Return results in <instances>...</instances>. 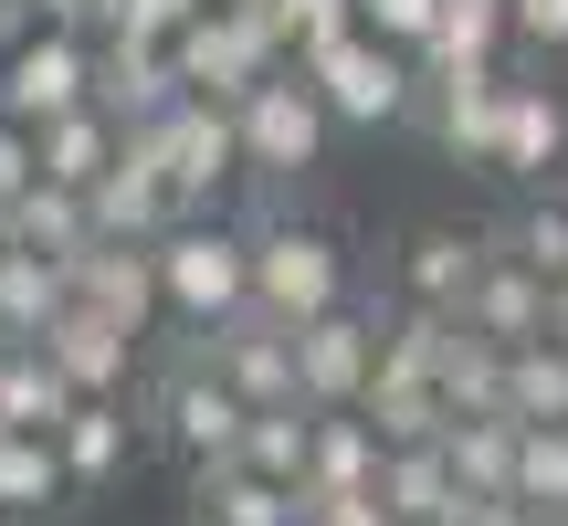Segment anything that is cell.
Wrapping results in <instances>:
<instances>
[{
	"label": "cell",
	"instance_id": "cell-1",
	"mask_svg": "<svg viewBox=\"0 0 568 526\" xmlns=\"http://www.w3.org/2000/svg\"><path fill=\"white\" fill-rule=\"evenodd\" d=\"M253 316L274 326H316L326 305H347V243L326 222H295V211H253Z\"/></svg>",
	"mask_w": 568,
	"mask_h": 526
},
{
	"label": "cell",
	"instance_id": "cell-2",
	"mask_svg": "<svg viewBox=\"0 0 568 526\" xmlns=\"http://www.w3.org/2000/svg\"><path fill=\"white\" fill-rule=\"evenodd\" d=\"M159 284L180 326H232L253 316V232L222 211H190L180 232H159Z\"/></svg>",
	"mask_w": 568,
	"mask_h": 526
},
{
	"label": "cell",
	"instance_id": "cell-3",
	"mask_svg": "<svg viewBox=\"0 0 568 526\" xmlns=\"http://www.w3.org/2000/svg\"><path fill=\"white\" fill-rule=\"evenodd\" d=\"M243 422H253V401L222 380V368L190 347L169 380H148V411H138V432H159L169 453H180L190 474H211V464H232L243 453Z\"/></svg>",
	"mask_w": 568,
	"mask_h": 526
},
{
	"label": "cell",
	"instance_id": "cell-4",
	"mask_svg": "<svg viewBox=\"0 0 568 526\" xmlns=\"http://www.w3.org/2000/svg\"><path fill=\"white\" fill-rule=\"evenodd\" d=\"M232 127H243V180H264V190H284V180H305V169L326 159V138H337V117H326V95L284 63V74H264L243 105H232Z\"/></svg>",
	"mask_w": 568,
	"mask_h": 526
},
{
	"label": "cell",
	"instance_id": "cell-5",
	"mask_svg": "<svg viewBox=\"0 0 568 526\" xmlns=\"http://www.w3.org/2000/svg\"><path fill=\"white\" fill-rule=\"evenodd\" d=\"M138 148L169 169L180 211H222V190L243 180V127H232L222 95H180V105H159V117L138 127Z\"/></svg>",
	"mask_w": 568,
	"mask_h": 526
},
{
	"label": "cell",
	"instance_id": "cell-6",
	"mask_svg": "<svg viewBox=\"0 0 568 526\" xmlns=\"http://www.w3.org/2000/svg\"><path fill=\"white\" fill-rule=\"evenodd\" d=\"M295 74L326 95V117H337V127H400L410 105H422V63H410L400 42H379V32H347L337 53L295 63Z\"/></svg>",
	"mask_w": 568,
	"mask_h": 526
},
{
	"label": "cell",
	"instance_id": "cell-7",
	"mask_svg": "<svg viewBox=\"0 0 568 526\" xmlns=\"http://www.w3.org/2000/svg\"><path fill=\"white\" fill-rule=\"evenodd\" d=\"M169 63H180V95H222V105H243L264 74H284V42H274L264 11H232V0H211V11L190 21L180 42H169Z\"/></svg>",
	"mask_w": 568,
	"mask_h": 526
},
{
	"label": "cell",
	"instance_id": "cell-8",
	"mask_svg": "<svg viewBox=\"0 0 568 526\" xmlns=\"http://www.w3.org/2000/svg\"><path fill=\"white\" fill-rule=\"evenodd\" d=\"M74 105H95V42L32 21V32L0 53V117L11 127H53V117H74Z\"/></svg>",
	"mask_w": 568,
	"mask_h": 526
},
{
	"label": "cell",
	"instance_id": "cell-9",
	"mask_svg": "<svg viewBox=\"0 0 568 526\" xmlns=\"http://www.w3.org/2000/svg\"><path fill=\"white\" fill-rule=\"evenodd\" d=\"M379 380V305H326L316 326H295V401L305 411H358Z\"/></svg>",
	"mask_w": 568,
	"mask_h": 526
},
{
	"label": "cell",
	"instance_id": "cell-10",
	"mask_svg": "<svg viewBox=\"0 0 568 526\" xmlns=\"http://www.w3.org/2000/svg\"><path fill=\"white\" fill-rule=\"evenodd\" d=\"M84 211H95V243H159V232H180V222H190V211H180V190H169V169L138 148V127H126L116 169L84 190Z\"/></svg>",
	"mask_w": 568,
	"mask_h": 526
},
{
	"label": "cell",
	"instance_id": "cell-11",
	"mask_svg": "<svg viewBox=\"0 0 568 526\" xmlns=\"http://www.w3.org/2000/svg\"><path fill=\"white\" fill-rule=\"evenodd\" d=\"M74 305L116 316L126 337H148V326L169 316V284H159V243H84V253H74Z\"/></svg>",
	"mask_w": 568,
	"mask_h": 526
},
{
	"label": "cell",
	"instance_id": "cell-12",
	"mask_svg": "<svg viewBox=\"0 0 568 526\" xmlns=\"http://www.w3.org/2000/svg\"><path fill=\"white\" fill-rule=\"evenodd\" d=\"M190 347H201V358L222 368V380L243 390L253 411L295 401V326H274V316H232V326H190Z\"/></svg>",
	"mask_w": 568,
	"mask_h": 526
},
{
	"label": "cell",
	"instance_id": "cell-13",
	"mask_svg": "<svg viewBox=\"0 0 568 526\" xmlns=\"http://www.w3.org/2000/svg\"><path fill=\"white\" fill-rule=\"evenodd\" d=\"M485 232H464V222H422L400 243V263H389V295L400 305H443V316H464V295H474V274H485Z\"/></svg>",
	"mask_w": 568,
	"mask_h": 526
},
{
	"label": "cell",
	"instance_id": "cell-14",
	"mask_svg": "<svg viewBox=\"0 0 568 526\" xmlns=\"http://www.w3.org/2000/svg\"><path fill=\"white\" fill-rule=\"evenodd\" d=\"M568 169V95L548 74L537 84H506V127H495V180H516V190H548Z\"/></svg>",
	"mask_w": 568,
	"mask_h": 526
},
{
	"label": "cell",
	"instance_id": "cell-15",
	"mask_svg": "<svg viewBox=\"0 0 568 526\" xmlns=\"http://www.w3.org/2000/svg\"><path fill=\"white\" fill-rule=\"evenodd\" d=\"M42 358L74 380V401H126V380H138V337L116 316H95V305H63L42 326Z\"/></svg>",
	"mask_w": 568,
	"mask_h": 526
},
{
	"label": "cell",
	"instance_id": "cell-16",
	"mask_svg": "<svg viewBox=\"0 0 568 526\" xmlns=\"http://www.w3.org/2000/svg\"><path fill=\"white\" fill-rule=\"evenodd\" d=\"M506 63H464V74H422V105H432V138L453 159L495 169V127H506Z\"/></svg>",
	"mask_w": 568,
	"mask_h": 526
},
{
	"label": "cell",
	"instance_id": "cell-17",
	"mask_svg": "<svg viewBox=\"0 0 568 526\" xmlns=\"http://www.w3.org/2000/svg\"><path fill=\"white\" fill-rule=\"evenodd\" d=\"M95 105H105L116 127H148L159 105H180V63H169V42L105 32V42H95Z\"/></svg>",
	"mask_w": 568,
	"mask_h": 526
},
{
	"label": "cell",
	"instance_id": "cell-18",
	"mask_svg": "<svg viewBox=\"0 0 568 526\" xmlns=\"http://www.w3.org/2000/svg\"><path fill=\"white\" fill-rule=\"evenodd\" d=\"M464 326L495 337V347H537V337H548V274H527V263L495 243L485 274H474V295H464Z\"/></svg>",
	"mask_w": 568,
	"mask_h": 526
},
{
	"label": "cell",
	"instance_id": "cell-19",
	"mask_svg": "<svg viewBox=\"0 0 568 526\" xmlns=\"http://www.w3.org/2000/svg\"><path fill=\"white\" fill-rule=\"evenodd\" d=\"M379 464H389V443H379L368 411H316V432H305V485L295 495H368Z\"/></svg>",
	"mask_w": 568,
	"mask_h": 526
},
{
	"label": "cell",
	"instance_id": "cell-20",
	"mask_svg": "<svg viewBox=\"0 0 568 526\" xmlns=\"http://www.w3.org/2000/svg\"><path fill=\"white\" fill-rule=\"evenodd\" d=\"M74 305V263L63 253H0V347H42V326Z\"/></svg>",
	"mask_w": 568,
	"mask_h": 526
},
{
	"label": "cell",
	"instance_id": "cell-21",
	"mask_svg": "<svg viewBox=\"0 0 568 526\" xmlns=\"http://www.w3.org/2000/svg\"><path fill=\"white\" fill-rule=\"evenodd\" d=\"M379 495H389V516H400V526H453V516L474 506L443 443H389V464H379Z\"/></svg>",
	"mask_w": 568,
	"mask_h": 526
},
{
	"label": "cell",
	"instance_id": "cell-22",
	"mask_svg": "<svg viewBox=\"0 0 568 526\" xmlns=\"http://www.w3.org/2000/svg\"><path fill=\"white\" fill-rule=\"evenodd\" d=\"M358 411L379 422V443H443V432H453L443 380H432V368H400V358H379V380H368Z\"/></svg>",
	"mask_w": 568,
	"mask_h": 526
},
{
	"label": "cell",
	"instance_id": "cell-23",
	"mask_svg": "<svg viewBox=\"0 0 568 526\" xmlns=\"http://www.w3.org/2000/svg\"><path fill=\"white\" fill-rule=\"evenodd\" d=\"M506 42H516V11H506V0H443V21H432V42H422V74L506 63Z\"/></svg>",
	"mask_w": 568,
	"mask_h": 526
},
{
	"label": "cell",
	"instance_id": "cell-24",
	"mask_svg": "<svg viewBox=\"0 0 568 526\" xmlns=\"http://www.w3.org/2000/svg\"><path fill=\"white\" fill-rule=\"evenodd\" d=\"M42 138V180H63V190H95L105 169H116V148H126V127L105 117V105H74V117H53V127H32Z\"/></svg>",
	"mask_w": 568,
	"mask_h": 526
},
{
	"label": "cell",
	"instance_id": "cell-25",
	"mask_svg": "<svg viewBox=\"0 0 568 526\" xmlns=\"http://www.w3.org/2000/svg\"><path fill=\"white\" fill-rule=\"evenodd\" d=\"M0 422L11 432H63L74 422V380L42 347H0Z\"/></svg>",
	"mask_w": 568,
	"mask_h": 526
},
{
	"label": "cell",
	"instance_id": "cell-26",
	"mask_svg": "<svg viewBox=\"0 0 568 526\" xmlns=\"http://www.w3.org/2000/svg\"><path fill=\"white\" fill-rule=\"evenodd\" d=\"M190 506L201 526H295V485H264L253 464H211L190 474Z\"/></svg>",
	"mask_w": 568,
	"mask_h": 526
},
{
	"label": "cell",
	"instance_id": "cell-27",
	"mask_svg": "<svg viewBox=\"0 0 568 526\" xmlns=\"http://www.w3.org/2000/svg\"><path fill=\"white\" fill-rule=\"evenodd\" d=\"M11 243H21V253H63V263H74L84 243H95V211H84V190L32 180V190L11 201Z\"/></svg>",
	"mask_w": 568,
	"mask_h": 526
},
{
	"label": "cell",
	"instance_id": "cell-28",
	"mask_svg": "<svg viewBox=\"0 0 568 526\" xmlns=\"http://www.w3.org/2000/svg\"><path fill=\"white\" fill-rule=\"evenodd\" d=\"M126 443H138L126 401H74V422L53 432V453H63V474H74V485H105V474H126Z\"/></svg>",
	"mask_w": 568,
	"mask_h": 526
},
{
	"label": "cell",
	"instance_id": "cell-29",
	"mask_svg": "<svg viewBox=\"0 0 568 526\" xmlns=\"http://www.w3.org/2000/svg\"><path fill=\"white\" fill-rule=\"evenodd\" d=\"M516 443H527V422H516V411H485V422H453V432H443L464 495H516Z\"/></svg>",
	"mask_w": 568,
	"mask_h": 526
},
{
	"label": "cell",
	"instance_id": "cell-30",
	"mask_svg": "<svg viewBox=\"0 0 568 526\" xmlns=\"http://www.w3.org/2000/svg\"><path fill=\"white\" fill-rule=\"evenodd\" d=\"M63 485H74V474H63L53 432H11L0 422V516H42Z\"/></svg>",
	"mask_w": 568,
	"mask_h": 526
},
{
	"label": "cell",
	"instance_id": "cell-31",
	"mask_svg": "<svg viewBox=\"0 0 568 526\" xmlns=\"http://www.w3.org/2000/svg\"><path fill=\"white\" fill-rule=\"evenodd\" d=\"M305 432H316V411H305V401H274V411H253V422H243V453H232V464H253L264 485H305Z\"/></svg>",
	"mask_w": 568,
	"mask_h": 526
},
{
	"label": "cell",
	"instance_id": "cell-32",
	"mask_svg": "<svg viewBox=\"0 0 568 526\" xmlns=\"http://www.w3.org/2000/svg\"><path fill=\"white\" fill-rule=\"evenodd\" d=\"M506 358L516 347H495V337H453V358H443V401H453V422H485V411H506Z\"/></svg>",
	"mask_w": 568,
	"mask_h": 526
},
{
	"label": "cell",
	"instance_id": "cell-33",
	"mask_svg": "<svg viewBox=\"0 0 568 526\" xmlns=\"http://www.w3.org/2000/svg\"><path fill=\"white\" fill-rule=\"evenodd\" d=\"M506 411L516 422H568V347L558 337H537V347L506 358Z\"/></svg>",
	"mask_w": 568,
	"mask_h": 526
},
{
	"label": "cell",
	"instance_id": "cell-34",
	"mask_svg": "<svg viewBox=\"0 0 568 526\" xmlns=\"http://www.w3.org/2000/svg\"><path fill=\"white\" fill-rule=\"evenodd\" d=\"M516 495L548 526H568V422H527V443H516Z\"/></svg>",
	"mask_w": 568,
	"mask_h": 526
},
{
	"label": "cell",
	"instance_id": "cell-35",
	"mask_svg": "<svg viewBox=\"0 0 568 526\" xmlns=\"http://www.w3.org/2000/svg\"><path fill=\"white\" fill-rule=\"evenodd\" d=\"M274 42H284V63H316V53H337L347 32H358V0H274Z\"/></svg>",
	"mask_w": 568,
	"mask_h": 526
},
{
	"label": "cell",
	"instance_id": "cell-36",
	"mask_svg": "<svg viewBox=\"0 0 568 526\" xmlns=\"http://www.w3.org/2000/svg\"><path fill=\"white\" fill-rule=\"evenodd\" d=\"M506 253L527 263V274H548V284H568V201H558V190H537V201L516 211V232H506Z\"/></svg>",
	"mask_w": 568,
	"mask_h": 526
},
{
	"label": "cell",
	"instance_id": "cell-37",
	"mask_svg": "<svg viewBox=\"0 0 568 526\" xmlns=\"http://www.w3.org/2000/svg\"><path fill=\"white\" fill-rule=\"evenodd\" d=\"M432 21H443V0H358V32H379V42H400L410 63H422V42H432Z\"/></svg>",
	"mask_w": 568,
	"mask_h": 526
},
{
	"label": "cell",
	"instance_id": "cell-38",
	"mask_svg": "<svg viewBox=\"0 0 568 526\" xmlns=\"http://www.w3.org/2000/svg\"><path fill=\"white\" fill-rule=\"evenodd\" d=\"M295 526H400V516H389V495L368 485V495H295Z\"/></svg>",
	"mask_w": 568,
	"mask_h": 526
},
{
	"label": "cell",
	"instance_id": "cell-39",
	"mask_svg": "<svg viewBox=\"0 0 568 526\" xmlns=\"http://www.w3.org/2000/svg\"><path fill=\"white\" fill-rule=\"evenodd\" d=\"M201 11H211V0H116V32H138V42H180Z\"/></svg>",
	"mask_w": 568,
	"mask_h": 526
},
{
	"label": "cell",
	"instance_id": "cell-40",
	"mask_svg": "<svg viewBox=\"0 0 568 526\" xmlns=\"http://www.w3.org/2000/svg\"><path fill=\"white\" fill-rule=\"evenodd\" d=\"M32 180H42V138H32V127H11V117H0V211H11V201H21Z\"/></svg>",
	"mask_w": 568,
	"mask_h": 526
},
{
	"label": "cell",
	"instance_id": "cell-41",
	"mask_svg": "<svg viewBox=\"0 0 568 526\" xmlns=\"http://www.w3.org/2000/svg\"><path fill=\"white\" fill-rule=\"evenodd\" d=\"M516 11V42L527 53H568V0H506Z\"/></svg>",
	"mask_w": 568,
	"mask_h": 526
},
{
	"label": "cell",
	"instance_id": "cell-42",
	"mask_svg": "<svg viewBox=\"0 0 568 526\" xmlns=\"http://www.w3.org/2000/svg\"><path fill=\"white\" fill-rule=\"evenodd\" d=\"M32 21H53V32H84V42H105V32H116V0H32Z\"/></svg>",
	"mask_w": 568,
	"mask_h": 526
},
{
	"label": "cell",
	"instance_id": "cell-43",
	"mask_svg": "<svg viewBox=\"0 0 568 526\" xmlns=\"http://www.w3.org/2000/svg\"><path fill=\"white\" fill-rule=\"evenodd\" d=\"M453 526H548V516H537L527 495H474V506L453 516Z\"/></svg>",
	"mask_w": 568,
	"mask_h": 526
},
{
	"label": "cell",
	"instance_id": "cell-44",
	"mask_svg": "<svg viewBox=\"0 0 568 526\" xmlns=\"http://www.w3.org/2000/svg\"><path fill=\"white\" fill-rule=\"evenodd\" d=\"M21 32H32V0H0V53H11Z\"/></svg>",
	"mask_w": 568,
	"mask_h": 526
},
{
	"label": "cell",
	"instance_id": "cell-45",
	"mask_svg": "<svg viewBox=\"0 0 568 526\" xmlns=\"http://www.w3.org/2000/svg\"><path fill=\"white\" fill-rule=\"evenodd\" d=\"M548 337L568 347V284H548Z\"/></svg>",
	"mask_w": 568,
	"mask_h": 526
},
{
	"label": "cell",
	"instance_id": "cell-46",
	"mask_svg": "<svg viewBox=\"0 0 568 526\" xmlns=\"http://www.w3.org/2000/svg\"><path fill=\"white\" fill-rule=\"evenodd\" d=\"M0 253H11V211H0Z\"/></svg>",
	"mask_w": 568,
	"mask_h": 526
},
{
	"label": "cell",
	"instance_id": "cell-47",
	"mask_svg": "<svg viewBox=\"0 0 568 526\" xmlns=\"http://www.w3.org/2000/svg\"><path fill=\"white\" fill-rule=\"evenodd\" d=\"M232 11H274V0H232Z\"/></svg>",
	"mask_w": 568,
	"mask_h": 526
},
{
	"label": "cell",
	"instance_id": "cell-48",
	"mask_svg": "<svg viewBox=\"0 0 568 526\" xmlns=\"http://www.w3.org/2000/svg\"><path fill=\"white\" fill-rule=\"evenodd\" d=\"M0 526H11V516H0Z\"/></svg>",
	"mask_w": 568,
	"mask_h": 526
}]
</instances>
